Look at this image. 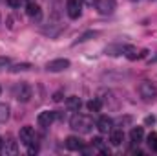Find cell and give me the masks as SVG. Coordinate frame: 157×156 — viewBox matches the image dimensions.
I'll return each mask as SVG.
<instances>
[{
	"mask_svg": "<svg viewBox=\"0 0 157 156\" xmlns=\"http://www.w3.org/2000/svg\"><path fill=\"white\" fill-rule=\"evenodd\" d=\"M93 145H95V147H101V149H102V138H101V136L93 138Z\"/></svg>",
	"mask_w": 157,
	"mask_h": 156,
	"instance_id": "cell-23",
	"label": "cell"
},
{
	"mask_svg": "<svg viewBox=\"0 0 157 156\" xmlns=\"http://www.w3.org/2000/svg\"><path fill=\"white\" fill-rule=\"evenodd\" d=\"M4 145H6V154H17V151H18V147H17V142H13V140H7Z\"/></svg>",
	"mask_w": 157,
	"mask_h": 156,
	"instance_id": "cell-17",
	"label": "cell"
},
{
	"mask_svg": "<svg viewBox=\"0 0 157 156\" xmlns=\"http://www.w3.org/2000/svg\"><path fill=\"white\" fill-rule=\"evenodd\" d=\"M53 99H55V101H60V99H62V92H55Z\"/></svg>",
	"mask_w": 157,
	"mask_h": 156,
	"instance_id": "cell-25",
	"label": "cell"
},
{
	"mask_svg": "<svg viewBox=\"0 0 157 156\" xmlns=\"http://www.w3.org/2000/svg\"><path fill=\"white\" fill-rule=\"evenodd\" d=\"M66 68H70V61L68 59H53L46 64L48 72H64Z\"/></svg>",
	"mask_w": 157,
	"mask_h": 156,
	"instance_id": "cell-5",
	"label": "cell"
},
{
	"mask_svg": "<svg viewBox=\"0 0 157 156\" xmlns=\"http://www.w3.org/2000/svg\"><path fill=\"white\" fill-rule=\"evenodd\" d=\"M9 117V107L7 105H0V123H6Z\"/></svg>",
	"mask_w": 157,
	"mask_h": 156,
	"instance_id": "cell-18",
	"label": "cell"
},
{
	"mask_svg": "<svg viewBox=\"0 0 157 156\" xmlns=\"http://www.w3.org/2000/svg\"><path fill=\"white\" fill-rule=\"evenodd\" d=\"M18 138H20V143L29 145V143L35 140V130H33V127H29V125L22 127V129H20V134H18Z\"/></svg>",
	"mask_w": 157,
	"mask_h": 156,
	"instance_id": "cell-7",
	"label": "cell"
},
{
	"mask_svg": "<svg viewBox=\"0 0 157 156\" xmlns=\"http://www.w3.org/2000/svg\"><path fill=\"white\" fill-rule=\"evenodd\" d=\"M99 0H86V4H90V6H93V4H97Z\"/></svg>",
	"mask_w": 157,
	"mask_h": 156,
	"instance_id": "cell-27",
	"label": "cell"
},
{
	"mask_svg": "<svg viewBox=\"0 0 157 156\" xmlns=\"http://www.w3.org/2000/svg\"><path fill=\"white\" fill-rule=\"evenodd\" d=\"M9 57H0V70H4V68H7L9 66Z\"/></svg>",
	"mask_w": 157,
	"mask_h": 156,
	"instance_id": "cell-21",
	"label": "cell"
},
{
	"mask_svg": "<svg viewBox=\"0 0 157 156\" xmlns=\"http://www.w3.org/2000/svg\"><path fill=\"white\" fill-rule=\"evenodd\" d=\"M29 68H31L29 63H20V64H15L11 68V72H24V70H29Z\"/></svg>",
	"mask_w": 157,
	"mask_h": 156,
	"instance_id": "cell-20",
	"label": "cell"
},
{
	"mask_svg": "<svg viewBox=\"0 0 157 156\" xmlns=\"http://www.w3.org/2000/svg\"><path fill=\"white\" fill-rule=\"evenodd\" d=\"M66 11L70 18H78L82 13V2L80 0H68L66 2Z\"/></svg>",
	"mask_w": 157,
	"mask_h": 156,
	"instance_id": "cell-4",
	"label": "cell"
},
{
	"mask_svg": "<svg viewBox=\"0 0 157 156\" xmlns=\"http://www.w3.org/2000/svg\"><path fill=\"white\" fill-rule=\"evenodd\" d=\"M143 138H144V130H143V127H133L132 132H130V140H132L133 143H141Z\"/></svg>",
	"mask_w": 157,
	"mask_h": 156,
	"instance_id": "cell-15",
	"label": "cell"
},
{
	"mask_svg": "<svg viewBox=\"0 0 157 156\" xmlns=\"http://www.w3.org/2000/svg\"><path fill=\"white\" fill-rule=\"evenodd\" d=\"M122 140H124V132L122 130H119V129H112L110 130V143L112 145H121L122 143Z\"/></svg>",
	"mask_w": 157,
	"mask_h": 156,
	"instance_id": "cell-12",
	"label": "cell"
},
{
	"mask_svg": "<svg viewBox=\"0 0 157 156\" xmlns=\"http://www.w3.org/2000/svg\"><path fill=\"white\" fill-rule=\"evenodd\" d=\"M66 147H68L70 151H82L84 143H82V140L77 138V136H68V138H66Z\"/></svg>",
	"mask_w": 157,
	"mask_h": 156,
	"instance_id": "cell-11",
	"label": "cell"
},
{
	"mask_svg": "<svg viewBox=\"0 0 157 156\" xmlns=\"http://www.w3.org/2000/svg\"><path fill=\"white\" fill-rule=\"evenodd\" d=\"M0 94H2V86H0Z\"/></svg>",
	"mask_w": 157,
	"mask_h": 156,
	"instance_id": "cell-29",
	"label": "cell"
},
{
	"mask_svg": "<svg viewBox=\"0 0 157 156\" xmlns=\"http://www.w3.org/2000/svg\"><path fill=\"white\" fill-rule=\"evenodd\" d=\"M37 121H39L40 127L48 129V127H49V125L55 121V112H51V110H44V112H40V114H39Z\"/></svg>",
	"mask_w": 157,
	"mask_h": 156,
	"instance_id": "cell-9",
	"label": "cell"
},
{
	"mask_svg": "<svg viewBox=\"0 0 157 156\" xmlns=\"http://www.w3.org/2000/svg\"><path fill=\"white\" fill-rule=\"evenodd\" d=\"M148 147H150L152 151H155V153H157V134H155V132L148 134Z\"/></svg>",
	"mask_w": 157,
	"mask_h": 156,
	"instance_id": "cell-19",
	"label": "cell"
},
{
	"mask_svg": "<svg viewBox=\"0 0 157 156\" xmlns=\"http://www.w3.org/2000/svg\"><path fill=\"white\" fill-rule=\"evenodd\" d=\"M70 127L73 130H78V132H90L93 127V121H91V117L84 116V114H75L70 119Z\"/></svg>",
	"mask_w": 157,
	"mask_h": 156,
	"instance_id": "cell-1",
	"label": "cell"
},
{
	"mask_svg": "<svg viewBox=\"0 0 157 156\" xmlns=\"http://www.w3.org/2000/svg\"><path fill=\"white\" fill-rule=\"evenodd\" d=\"M26 13H28L31 18H37V20H39L40 15H42V9H40L39 4H35V2H29V4H28V7H26Z\"/></svg>",
	"mask_w": 157,
	"mask_h": 156,
	"instance_id": "cell-13",
	"label": "cell"
},
{
	"mask_svg": "<svg viewBox=\"0 0 157 156\" xmlns=\"http://www.w3.org/2000/svg\"><path fill=\"white\" fill-rule=\"evenodd\" d=\"M137 92H139V96H141L144 101H154L157 97V88L154 86V83H150V81H143V83L139 84Z\"/></svg>",
	"mask_w": 157,
	"mask_h": 156,
	"instance_id": "cell-2",
	"label": "cell"
},
{
	"mask_svg": "<svg viewBox=\"0 0 157 156\" xmlns=\"http://www.w3.org/2000/svg\"><path fill=\"white\" fill-rule=\"evenodd\" d=\"M80 105H82V101H80V97H77V96H70V97L66 99V107H68V110L78 112Z\"/></svg>",
	"mask_w": 157,
	"mask_h": 156,
	"instance_id": "cell-14",
	"label": "cell"
},
{
	"mask_svg": "<svg viewBox=\"0 0 157 156\" xmlns=\"http://www.w3.org/2000/svg\"><path fill=\"white\" fill-rule=\"evenodd\" d=\"M86 107H88V110H90V112H99V110L102 109V101L95 97V99H90Z\"/></svg>",
	"mask_w": 157,
	"mask_h": 156,
	"instance_id": "cell-16",
	"label": "cell"
},
{
	"mask_svg": "<svg viewBox=\"0 0 157 156\" xmlns=\"http://www.w3.org/2000/svg\"><path fill=\"white\" fill-rule=\"evenodd\" d=\"M97 35H99L97 31H90V33H86V35H82V37L78 39V42H82V40H88L90 37H97Z\"/></svg>",
	"mask_w": 157,
	"mask_h": 156,
	"instance_id": "cell-22",
	"label": "cell"
},
{
	"mask_svg": "<svg viewBox=\"0 0 157 156\" xmlns=\"http://www.w3.org/2000/svg\"><path fill=\"white\" fill-rule=\"evenodd\" d=\"M20 2H22V0H7V4H9L11 7H20Z\"/></svg>",
	"mask_w": 157,
	"mask_h": 156,
	"instance_id": "cell-24",
	"label": "cell"
},
{
	"mask_svg": "<svg viewBox=\"0 0 157 156\" xmlns=\"http://www.w3.org/2000/svg\"><path fill=\"white\" fill-rule=\"evenodd\" d=\"M97 9L101 15H112L117 9V2L115 0H99L97 2Z\"/></svg>",
	"mask_w": 157,
	"mask_h": 156,
	"instance_id": "cell-6",
	"label": "cell"
},
{
	"mask_svg": "<svg viewBox=\"0 0 157 156\" xmlns=\"http://www.w3.org/2000/svg\"><path fill=\"white\" fill-rule=\"evenodd\" d=\"M4 149V140H2V136H0V151Z\"/></svg>",
	"mask_w": 157,
	"mask_h": 156,
	"instance_id": "cell-28",
	"label": "cell"
},
{
	"mask_svg": "<svg viewBox=\"0 0 157 156\" xmlns=\"http://www.w3.org/2000/svg\"><path fill=\"white\" fill-rule=\"evenodd\" d=\"M144 121H146V123L150 125V123H155V117H154V116H148L146 119H144Z\"/></svg>",
	"mask_w": 157,
	"mask_h": 156,
	"instance_id": "cell-26",
	"label": "cell"
},
{
	"mask_svg": "<svg viewBox=\"0 0 157 156\" xmlns=\"http://www.w3.org/2000/svg\"><path fill=\"white\" fill-rule=\"evenodd\" d=\"M97 129H99V132H110V130L113 129V119L108 117V116L99 117V121H97Z\"/></svg>",
	"mask_w": 157,
	"mask_h": 156,
	"instance_id": "cell-10",
	"label": "cell"
},
{
	"mask_svg": "<svg viewBox=\"0 0 157 156\" xmlns=\"http://www.w3.org/2000/svg\"><path fill=\"white\" fill-rule=\"evenodd\" d=\"M122 51H124V55L130 59V61H135V59H143V57H146V50H137V48H133V46H124L122 48Z\"/></svg>",
	"mask_w": 157,
	"mask_h": 156,
	"instance_id": "cell-8",
	"label": "cell"
},
{
	"mask_svg": "<svg viewBox=\"0 0 157 156\" xmlns=\"http://www.w3.org/2000/svg\"><path fill=\"white\" fill-rule=\"evenodd\" d=\"M15 97L20 101V103H28L31 99V86L28 83H20L17 88H15Z\"/></svg>",
	"mask_w": 157,
	"mask_h": 156,
	"instance_id": "cell-3",
	"label": "cell"
}]
</instances>
